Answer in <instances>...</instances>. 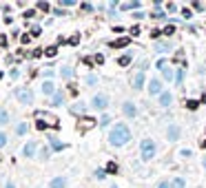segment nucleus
<instances>
[{"label":"nucleus","mask_w":206,"mask_h":188,"mask_svg":"<svg viewBox=\"0 0 206 188\" xmlns=\"http://www.w3.org/2000/svg\"><path fill=\"white\" fill-rule=\"evenodd\" d=\"M128 139H131V131H128V126L124 124H115L109 133V144L111 146H124Z\"/></svg>","instance_id":"obj_1"},{"label":"nucleus","mask_w":206,"mask_h":188,"mask_svg":"<svg viewBox=\"0 0 206 188\" xmlns=\"http://www.w3.org/2000/svg\"><path fill=\"white\" fill-rule=\"evenodd\" d=\"M140 153H142V161H151L155 157V142H153V139H142Z\"/></svg>","instance_id":"obj_2"},{"label":"nucleus","mask_w":206,"mask_h":188,"mask_svg":"<svg viewBox=\"0 0 206 188\" xmlns=\"http://www.w3.org/2000/svg\"><path fill=\"white\" fill-rule=\"evenodd\" d=\"M16 98H18V102H22V104H29V102H33V93H31L29 89H20V91L16 93Z\"/></svg>","instance_id":"obj_3"},{"label":"nucleus","mask_w":206,"mask_h":188,"mask_svg":"<svg viewBox=\"0 0 206 188\" xmlns=\"http://www.w3.org/2000/svg\"><path fill=\"white\" fill-rule=\"evenodd\" d=\"M179 135H182V128H179L177 124H171V126L166 128V137L171 139V142H177V139H179Z\"/></svg>","instance_id":"obj_4"},{"label":"nucleus","mask_w":206,"mask_h":188,"mask_svg":"<svg viewBox=\"0 0 206 188\" xmlns=\"http://www.w3.org/2000/svg\"><path fill=\"white\" fill-rule=\"evenodd\" d=\"M107 104H109V98H107V95H102V93L93 98V108H98V111L107 108Z\"/></svg>","instance_id":"obj_5"},{"label":"nucleus","mask_w":206,"mask_h":188,"mask_svg":"<svg viewBox=\"0 0 206 188\" xmlns=\"http://www.w3.org/2000/svg\"><path fill=\"white\" fill-rule=\"evenodd\" d=\"M148 93H151V95L162 93V82H160V80H151V82H148Z\"/></svg>","instance_id":"obj_6"},{"label":"nucleus","mask_w":206,"mask_h":188,"mask_svg":"<svg viewBox=\"0 0 206 188\" xmlns=\"http://www.w3.org/2000/svg\"><path fill=\"white\" fill-rule=\"evenodd\" d=\"M173 62H175V64H179V66H186V53H184L182 49H179V51H175Z\"/></svg>","instance_id":"obj_7"},{"label":"nucleus","mask_w":206,"mask_h":188,"mask_svg":"<svg viewBox=\"0 0 206 188\" xmlns=\"http://www.w3.org/2000/svg\"><path fill=\"white\" fill-rule=\"evenodd\" d=\"M122 111H124V115H126V117H135V115H138V108H135L131 102H124Z\"/></svg>","instance_id":"obj_8"},{"label":"nucleus","mask_w":206,"mask_h":188,"mask_svg":"<svg viewBox=\"0 0 206 188\" xmlns=\"http://www.w3.org/2000/svg\"><path fill=\"white\" fill-rule=\"evenodd\" d=\"M142 86H144V71H140V73H135V75H133V89H135V91H140Z\"/></svg>","instance_id":"obj_9"},{"label":"nucleus","mask_w":206,"mask_h":188,"mask_svg":"<svg viewBox=\"0 0 206 188\" xmlns=\"http://www.w3.org/2000/svg\"><path fill=\"white\" fill-rule=\"evenodd\" d=\"M171 102H173V95L168 91H162L160 93V106H171Z\"/></svg>","instance_id":"obj_10"},{"label":"nucleus","mask_w":206,"mask_h":188,"mask_svg":"<svg viewBox=\"0 0 206 188\" xmlns=\"http://www.w3.org/2000/svg\"><path fill=\"white\" fill-rule=\"evenodd\" d=\"M91 126H95V120H91V117H82L80 128H82V131H87V128H91Z\"/></svg>","instance_id":"obj_11"},{"label":"nucleus","mask_w":206,"mask_h":188,"mask_svg":"<svg viewBox=\"0 0 206 188\" xmlns=\"http://www.w3.org/2000/svg\"><path fill=\"white\" fill-rule=\"evenodd\" d=\"M67 186V179L64 177H56L53 181H51V188H64Z\"/></svg>","instance_id":"obj_12"},{"label":"nucleus","mask_w":206,"mask_h":188,"mask_svg":"<svg viewBox=\"0 0 206 188\" xmlns=\"http://www.w3.org/2000/svg\"><path fill=\"white\" fill-rule=\"evenodd\" d=\"M171 188H186V181H184L182 177H175V179L171 181Z\"/></svg>","instance_id":"obj_13"},{"label":"nucleus","mask_w":206,"mask_h":188,"mask_svg":"<svg viewBox=\"0 0 206 188\" xmlns=\"http://www.w3.org/2000/svg\"><path fill=\"white\" fill-rule=\"evenodd\" d=\"M126 44H128V38H120V40L111 42V46H113V49H120V46H126Z\"/></svg>","instance_id":"obj_14"},{"label":"nucleus","mask_w":206,"mask_h":188,"mask_svg":"<svg viewBox=\"0 0 206 188\" xmlns=\"http://www.w3.org/2000/svg\"><path fill=\"white\" fill-rule=\"evenodd\" d=\"M162 33H164V36H173V33H175V25H173V22H168V25L162 29Z\"/></svg>","instance_id":"obj_15"},{"label":"nucleus","mask_w":206,"mask_h":188,"mask_svg":"<svg viewBox=\"0 0 206 188\" xmlns=\"http://www.w3.org/2000/svg\"><path fill=\"white\" fill-rule=\"evenodd\" d=\"M118 64H120V66H126V64H131V55H122V58L118 60Z\"/></svg>","instance_id":"obj_16"},{"label":"nucleus","mask_w":206,"mask_h":188,"mask_svg":"<svg viewBox=\"0 0 206 188\" xmlns=\"http://www.w3.org/2000/svg\"><path fill=\"white\" fill-rule=\"evenodd\" d=\"M162 73H164V78H166L168 82L173 80V71H171V66H164V69H162Z\"/></svg>","instance_id":"obj_17"},{"label":"nucleus","mask_w":206,"mask_h":188,"mask_svg":"<svg viewBox=\"0 0 206 188\" xmlns=\"http://www.w3.org/2000/svg\"><path fill=\"white\" fill-rule=\"evenodd\" d=\"M42 91H44V93H53V91H56V86L51 84V82H44V84H42Z\"/></svg>","instance_id":"obj_18"},{"label":"nucleus","mask_w":206,"mask_h":188,"mask_svg":"<svg viewBox=\"0 0 206 188\" xmlns=\"http://www.w3.org/2000/svg\"><path fill=\"white\" fill-rule=\"evenodd\" d=\"M33 153H36V144H33V142L24 146V155H33Z\"/></svg>","instance_id":"obj_19"},{"label":"nucleus","mask_w":206,"mask_h":188,"mask_svg":"<svg viewBox=\"0 0 206 188\" xmlns=\"http://www.w3.org/2000/svg\"><path fill=\"white\" fill-rule=\"evenodd\" d=\"M107 173H118V164L115 161H109L107 164Z\"/></svg>","instance_id":"obj_20"},{"label":"nucleus","mask_w":206,"mask_h":188,"mask_svg":"<svg viewBox=\"0 0 206 188\" xmlns=\"http://www.w3.org/2000/svg\"><path fill=\"white\" fill-rule=\"evenodd\" d=\"M151 16H153V18H155V20H160V18H164V16H166V13H164V11H162V9H160V7H158V9H155V11H153V13H151Z\"/></svg>","instance_id":"obj_21"},{"label":"nucleus","mask_w":206,"mask_h":188,"mask_svg":"<svg viewBox=\"0 0 206 188\" xmlns=\"http://www.w3.org/2000/svg\"><path fill=\"white\" fill-rule=\"evenodd\" d=\"M186 106H188L191 111H195V108L199 106V102H197V100H188V102H186Z\"/></svg>","instance_id":"obj_22"},{"label":"nucleus","mask_w":206,"mask_h":188,"mask_svg":"<svg viewBox=\"0 0 206 188\" xmlns=\"http://www.w3.org/2000/svg\"><path fill=\"white\" fill-rule=\"evenodd\" d=\"M7 117H9V115H7V111H0V124H7V122H9Z\"/></svg>","instance_id":"obj_23"},{"label":"nucleus","mask_w":206,"mask_h":188,"mask_svg":"<svg viewBox=\"0 0 206 188\" xmlns=\"http://www.w3.org/2000/svg\"><path fill=\"white\" fill-rule=\"evenodd\" d=\"M182 16H184V18H186V20H191V18H193V11H191V9H186V7H184V9H182Z\"/></svg>","instance_id":"obj_24"},{"label":"nucleus","mask_w":206,"mask_h":188,"mask_svg":"<svg viewBox=\"0 0 206 188\" xmlns=\"http://www.w3.org/2000/svg\"><path fill=\"white\" fill-rule=\"evenodd\" d=\"M71 75H73V71H71L69 66H64V69H62V78H71Z\"/></svg>","instance_id":"obj_25"},{"label":"nucleus","mask_w":206,"mask_h":188,"mask_svg":"<svg viewBox=\"0 0 206 188\" xmlns=\"http://www.w3.org/2000/svg\"><path fill=\"white\" fill-rule=\"evenodd\" d=\"M109 122H111V117H109V115H104V117H100V124H102V126H107Z\"/></svg>","instance_id":"obj_26"},{"label":"nucleus","mask_w":206,"mask_h":188,"mask_svg":"<svg viewBox=\"0 0 206 188\" xmlns=\"http://www.w3.org/2000/svg\"><path fill=\"white\" fill-rule=\"evenodd\" d=\"M95 82H98V78H95V75H89V78H87V84H89V86H93Z\"/></svg>","instance_id":"obj_27"},{"label":"nucleus","mask_w":206,"mask_h":188,"mask_svg":"<svg viewBox=\"0 0 206 188\" xmlns=\"http://www.w3.org/2000/svg\"><path fill=\"white\" fill-rule=\"evenodd\" d=\"M71 111H73V113H82V111H84V106H82V104H75Z\"/></svg>","instance_id":"obj_28"},{"label":"nucleus","mask_w":206,"mask_h":188,"mask_svg":"<svg viewBox=\"0 0 206 188\" xmlns=\"http://www.w3.org/2000/svg\"><path fill=\"white\" fill-rule=\"evenodd\" d=\"M18 133H20V135L27 133V124H20V126H18Z\"/></svg>","instance_id":"obj_29"},{"label":"nucleus","mask_w":206,"mask_h":188,"mask_svg":"<svg viewBox=\"0 0 206 188\" xmlns=\"http://www.w3.org/2000/svg\"><path fill=\"white\" fill-rule=\"evenodd\" d=\"M53 104H62V95H60V93H56V98H53Z\"/></svg>","instance_id":"obj_30"},{"label":"nucleus","mask_w":206,"mask_h":188,"mask_svg":"<svg viewBox=\"0 0 206 188\" xmlns=\"http://www.w3.org/2000/svg\"><path fill=\"white\" fill-rule=\"evenodd\" d=\"M193 9H195V11H202L204 5H202V2H193Z\"/></svg>","instance_id":"obj_31"},{"label":"nucleus","mask_w":206,"mask_h":188,"mask_svg":"<svg viewBox=\"0 0 206 188\" xmlns=\"http://www.w3.org/2000/svg\"><path fill=\"white\" fill-rule=\"evenodd\" d=\"M158 51L164 53V51H168V46H166V44H158Z\"/></svg>","instance_id":"obj_32"},{"label":"nucleus","mask_w":206,"mask_h":188,"mask_svg":"<svg viewBox=\"0 0 206 188\" xmlns=\"http://www.w3.org/2000/svg\"><path fill=\"white\" fill-rule=\"evenodd\" d=\"M182 80H184V73H177V75H175V82H177V84H182Z\"/></svg>","instance_id":"obj_33"},{"label":"nucleus","mask_w":206,"mask_h":188,"mask_svg":"<svg viewBox=\"0 0 206 188\" xmlns=\"http://www.w3.org/2000/svg\"><path fill=\"white\" fill-rule=\"evenodd\" d=\"M160 33H162V29H153V31H151V38H158Z\"/></svg>","instance_id":"obj_34"},{"label":"nucleus","mask_w":206,"mask_h":188,"mask_svg":"<svg viewBox=\"0 0 206 188\" xmlns=\"http://www.w3.org/2000/svg\"><path fill=\"white\" fill-rule=\"evenodd\" d=\"M93 60H95V62H98V64H102V62H104V55H100V53H98V55H95V58H93Z\"/></svg>","instance_id":"obj_35"},{"label":"nucleus","mask_w":206,"mask_h":188,"mask_svg":"<svg viewBox=\"0 0 206 188\" xmlns=\"http://www.w3.org/2000/svg\"><path fill=\"white\" fill-rule=\"evenodd\" d=\"M179 155H184V157H188V155H193L188 148H182V151H179Z\"/></svg>","instance_id":"obj_36"},{"label":"nucleus","mask_w":206,"mask_h":188,"mask_svg":"<svg viewBox=\"0 0 206 188\" xmlns=\"http://www.w3.org/2000/svg\"><path fill=\"white\" fill-rule=\"evenodd\" d=\"M5 144H7V137H5L3 133H0V146H5Z\"/></svg>","instance_id":"obj_37"},{"label":"nucleus","mask_w":206,"mask_h":188,"mask_svg":"<svg viewBox=\"0 0 206 188\" xmlns=\"http://www.w3.org/2000/svg\"><path fill=\"white\" fill-rule=\"evenodd\" d=\"M38 7H40V9H42V11H49V5H47V2H40V5H38Z\"/></svg>","instance_id":"obj_38"},{"label":"nucleus","mask_w":206,"mask_h":188,"mask_svg":"<svg viewBox=\"0 0 206 188\" xmlns=\"http://www.w3.org/2000/svg\"><path fill=\"white\" fill-rule=\"evenodd\" d=\"M82 9H84V11H91V9H93V7H91V5H89V2H82Z\"/></svg>","instance_id":"obj_39"},{"label":"nucleus","mask_w":206,"mask_h":188,"mask_svg":"<svg viewBox=\"0 0 206 188\" xmlns=\"http://www.w3.org/2000/svg\"><path fill=\"white\" fill-rule=\"evenodd\" d=\"M133 18H135V20H142V18H144V13H142V11H138V13H133Z\"/></svg>","instance_id":"obj_40"},{"label":"nucleus","mask_w":206,"mask_h":188,"mask_svg":"<svg viewBox=\"0 0 206 188\" xmlns=\"http://www.w3.org/2000/svg\"><path fill=\"white\" fill-rule=\"evenodd\" d=\"M164 66H168V64H166V60H160V62H158V69H164Z\"/></svg>","instance_id":"obj_41"},{"label":"nucleus","mask_w":206,"mask_h":188,"mask_svg":"<svg viewBox=\"0 0 206 188\" xmlns=\"http://www.w3.org/2000/svg\"><path fill=\"white\" fill-rule=\"evenodd\" d=\"M158 188H171V184H168V181H162V184H160Z\"/></svg>","instance_id":"obj_42"},{"label":"nucleus","mask_w":206,"mask_h":188,"mask_svg":"<svg viewBox=\"0 0 206 188\" xmlns=\"http://www.w3.org/2000/svg\"><path fill=\"white\" fill-rule=\"evenodd\" d=\"M0 44H3V46L7 44V38H5V36H0Z\"/></svg>","instance_id":"obj_43"},{"label":"nucleus","mask_w":206,"mask_h":188,"mask_svg":"<svg viewBox=\"0 0 206 188\" xmlns=\"http://www.w3.org/2000/svg\"><path fill=\"white\" fill-rule=\"evenodd\" d=\"M199 102H204V104H206V95H202V100H199Z\"/></svg>","instance_id":"obj_44"},{"label":"nucleus","mask_w":206,"mask_h":188,"mask_svg":"<svg viewBox=\"0 0 206 188\" xmlns=\"http://www.w3.org/2000/svg\"><path fill=\"white\" fill-rule=\"evenodd\" d=\"M202 164H204V168H206V157H204V161H202Z\"/></svg>","instance_id":"obj_45"},{"label":"nucleus","mask_w":206,"mask_h":188,"mask_svg":"<svg viewBox=\"0 0 206 188\" xmlns=\"http://www.w3.org/2000/svg\"><path fill=\"white\" fill-rule=\"evenodd\" d=\"M7 188H13V184H7Z\"/></svg>","instance_id":"obj_46"},{"label":"nucleus","mask_w":206,"mask_h":188,"mask_svg":"<svg viewBox=\"0 0 206 188\" xmlns=\"http://www.w3.org/2000/svg\"><path fill=\"white\" fill-rule=\"evenodd\" d=\"M113 188H118V186H113Z\"/></svg>","instance_id":"obj_47"}]
</instances>
